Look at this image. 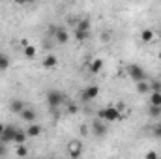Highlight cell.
Segmentation results:
<instances>
[{"label":"cell","mask_w":161,"mask_h":159,"mask_svg":"<svg viewBox=\"0 0 161 159\" xmlns=\"http://www.w3.org/2000/svg\"><path fill=\"white\" fill-rule=\"evenodd\" d=\"M8 68H9V58L4 52H0V71H6Z\"/></svg>","instance_id":"ffe728a7"},{"label":"cell","mask_w":161,"mask_h":159,"mask_svg":"<svg viewBox=\"0 0 161 159\" xmlns=\"http://www.w3.org/2000/svg\"><path fill=\"white\" fill-rule=\"evenodd\" d=\"M150 92H161V80H154V82H150Z\"/></svg>","instance_id":"603a6c76"},{"label":"cell","mask_w":161,"mask_h":159,"mask_svg":"<svg viewBox=\"0 0 161 159\" xmlns=\"http://www.w3.org/2000/svg\"><path fill=\"white\" fill-rule=\"evenodd\" d=\"M54 40L58 41L60 45H64V43H68V41H69V34L66 32V28H58V30L54 32Z\"/></svg>","instance_id":"ba28073f"},{"label":"cell","mask_w":161,"mask_h":159,"mask_svg":"<svg viewBox=\"0 0 161 159\" xmlns=\"http://www.w3.org/2000/svg\"><path fill=\"white\" fill-rule=\"evenodd\" d=\"M159 60H161V51H159Z\"/></svg>","instance_id":"f1b7e54d"},{"label":"cell","mask_w":161,"mask_h":159,"mask_svg":"<svg viewBox=\"0 0 161 159\" xmlns=\"http://www.w3.org/2000/svg\"><path fill=\"white\" fill-rule=\"evenodd\" d=\"M94 133L97 137H103V135H107V127L103 123H99V122H94Z\"/></svg>","instance_id":"9a60e30c"},{"label":"cell","mask_w":161,"mask_h":159,"mask_svg":"<svg viewBox=\"0 0 161 159\" xmlns=\"http://www.w3.org/2000/svg\"><path fill=\"white\" fill-rule=\"evenodd\" d=\"M77 28H80V30H90V21L88 19H80L79 23H77Z\"/></svg>","instance_id":"7402d4cb"},{"label":"cell","mask_w":161,"mask_h":159,"mask_svg":"<svg viewBox=\"0 0 161 159\" xmlns=\"http://www.w3.org/2000/svg\"><path fill=\"white\" fill-rule=\"evenodd\" d=\"M97 96H99V88H97L96 84H90V86H86V88L80 92V101L90 103V101H94Z\"/></svg>","instance_id":"3957f363"},{"label":"cell","mask_w":161,"mask_h":159,"mask_svg":"<svg viewBox=\"0 0 161 159\" xmlns=\"http://www.w3.org/2000/svg\"><path fill=\"white\" fill-rule=\"evenodd\" d=\"M15 154H17L19 157H26V156H28V150H26V146H25V144H19V146H17V150H15Z\"/></svg>","instance_id":"44dd1931"},{"label":"cell","mask_w":161,"mask_h":159,"mask_svg":"<svg viewBox=\"0 0 161 159\" xmlns=\"http://www.w3.org/2000/svg\"><path fill=\"white\" fill-rule=\"evenodd\" d=\"M4 127H6V125H2V123H0V135H2V131H4Z\"/></svg>","instance_id":"83f0119b"},{"label":"cell","mask_w":161,"mask_h":159,"mask_svg":"<svg viewBox=\"0 0 161 159\" xmlns=\"http://www.w3.org/2000/svg\"><path fill=\"white\" fill-rule=\"evenodd\" d=\"M150 105H156L161 109V92H152L150 96Z\"/></svg>","instance_id":"ac0fdd59"},{"label":"cell","mask_w":161,"mask_h":159,"mask_svg":"<svg viewBox=\"0 0 161 159\" xmlns=\"http://www.w3.org/2000/svg\"><path fill=\"white\" fill-rule=\"evenodd\" d=\"M156 38V34H154V30H150V28H144L142 32H141V41L142 43H152Z\"/></svg>","instance_id":"30bf717a"},{"label":"cell","mask_w":161,"mask_h":159,"mask_svg":"<svg viewBox=\"0 0 161 159\" xmlns=\"http://www.w3.org/2000/svg\"><path fill=\"white\" fill-rule=\"evenodd\" d=\"M68 154H69L71 157H79L80 154H82V144H80L79 140H71V142L68 144Z\"/></svg>","instance_id":"8992f818"},{"label":"cell","mask_w":161,"mask_h":159,"mask_svg":"<svg viewBox=\"0 0 161 159\" xmlns=\"http://www.w3.org/2000/svg\"><path fill=\"white\" fill-rule=\"evenodd\" d=\"M137 92H139V94H148V92H150V84L144 82V80H139V82H137Z\"/></svg>","instance_id":"d6986e66"},{"label":"cell","mask_w":161,"mask_h":159,"mask_svg":"<svg viewBox=\"0 0 161 159\" xmlns=\"http://www.w3.org/2000/svg\"><path fill=\"white\" fill-rule=\"evenodd\" d=\"M26 133H28V137H38L41 133V127L38 123H30V127L26 129Z\"/></svg>","instance_id":"e0dca14e"},{"label":"cell","mask_w":161,"mask_h":159,"mask_svg":"<svg viewBox=\"0 0 161 159\" xmlns=\"http://www.w3.org/2000/svg\"><path fill=\"white\" fill-rule=\"evenodd\" d=\"M56 64H58V58H56L54 54H47V56L43 58V68H45V69H54Z\"/></svg>","instance_id":"52a82bcc"},{"label":"cell","mask_w":161,"mask_h":159,"mask_svg":"<svg viewBox=\"0 0 161 159\" xmlns=\"http://www.w3.org/2000/svg\"><path fill=\"white\" fill-rule=\"evenodd\" d=\"M75 112H77V107H75V105H69V107L66 109V114H75Z\"/></svg>","instance_id":"d4e9b609"},{"label":"cell","mask_w":161,"mask_h":159,"mask_svg":"<svg viewBox=\"0 0 161 159\" xmlns=\"http://www.w3.org/2000/svg\"><path fill=\"white\" fill-rule=\"evenodd\" d=\"M127 75L135 80V82L144 80V77H146V75H144V69H142L141 66H137V64H129V66H127Z\"/></svg>","instance_id":"277c9868"},{"label":"cell","mask_w":161,"mask_h":159,"mask_svg":"<svg viewBox=\"0 0 161 159\" xmlns=\"http://www.w3.org/2000/svg\"><path fill=\"white\" fill-rule=\"evenodd\" d=\"M158 156H159L158 152H148V154H146V157H148V159H154V157L158 159Z\"/></svg>","instance_id":"484cf974"},{"label":"cell","mask_w":161,"mask_h":159,"mask_svg":"<svg viewBox=\"0 0 161 159\" xmlns=\"http://www.w3.org/2000/svg\"><path fill=\"white\" fill-rule=\"evenodd\" d=\"M25 109V103L21 101V99H11V103H9V111L11 112H17V114H21V111Z\"/></svg>","instance_id":"7c38bea8"},{"label":"cell","mask_w":161,"mask_h":159,"mask_svg":"<svg viewBox=\"0 0 161 159\" xmlns=\"http://www.w3.org/2000/svg\"><path fill=\"white\" fill-rule=\"evenodd\" d=\"M66 99H68V97H66L60 90H51V92L47 94V103H49L51 109H56L58 105L66 103Z\"/></svg>","instance_id":"7a4b0ae2"},{"label":"cell","mask_w":161,"mask_h":159,"mask_svg":"<svg viewBox=\"0 0 161 159\" xmlns=\"http://www.w3.org/2000/svg\"><path fill=\"white\" fill-rule=\"evenodd\" d=\"M124 114L120 112V109L118 107H103L99 112H97V118L101 120V122H118Z\"/></svg>","instance_id":"6da1fadb"},{"label":"cell","mask_w":161,"mask_h":159,"mask_svg":"<svg viewBox=\"0 0 161 159\" xmlns=\"http://www.w3.org/2000/svg\"><path fill=\"white\" fill-rule=\"evenodd\" d=\"M159 80H161V73H159Z\"/></svg>","instance_id":"f546056e"},{"label":"cell","mask_w":161,"mask_h":159,"mask_svg":"<svg viewBox=\"0 0 161 159\" xmlns=\"http://www.w3.org/2000/svg\"><path fill=\"white\" fill-rule=\"evenodd\" d=\"M15 129H17V127H13V125H6V127H4V131H2V135H0V142H2V144L13 142V137H15Z\"/></svg>","instance_id":"5b68a950"},{"label":"cell","mask_w":161,"mask_h":159,"mask_svg":"<svg viewBox=\"0 0 161 159\" xmlns=\"http://www.w3.org/2000/svg\"><path fill=\"white\" fill-rule=\"evenodd\" d=\"M88 36H90V30H80V28L75 30V40L77 41H86Z\"/></svg>","instance_id":"2e32d148"},{"label":"cell","mask_w":161,"mask_h":159,"mask_svg":"<svg viewBox=\"0 0 161 159\" xmlns=\"http://www.w3.org/2000/svg\"><path fill=\"white\" fill-rule=\"evenodd\" d=\"M23 54L28 58V60H32V58H36V54H38V49H36V45H26L25 49H23Z\"/></svg>","instance_id":"8fae6325"},{"label":"cell","mask_w":161,"mask_h":159,"mask_svg":"<svg viewBox=\"0 0 161 159\" xmlns=\"http://www.w3.org/2000/svg\"><path fill=\"white\" fill-rule=\"evenodd\" d=\"M154 137L156 139H161V123H156L154 125Z\"/></svg>","instance_id":"cb8c5ba5"},{"label":"cell","mask_w":161,"mask_h":159,"mask_svg":"<svg viewBox=\"0 0 161 159\" xmlns=\"http://www.w3.org/2000/svg\"><path fill=\"white\" fill-rule=\"evenodd\" d=\"M88 69H90L92 73H99V71L103 69V60H101V58H96V60H92Z\"/></svg>","instance_id":"4fadbf2b"},{"label":"cell","mask_w":161,"mask_h":159,"mask_svg":"<svg viewBox=\"0 0 161 159\" xmlns=\"http://www.w3.org/2000/svg\"><path fill=\"white\" fill-rule=\"evenodd\" d=\"M21 118H23V120H26V122H34V120H36V112H34L32 109L25 107V109L21 111Z\"/></svg>","instance_id":"5bb4252c"},{"label":"cell","mask_w":161,"mask_h":159,"mask_svg":"<svg viewBox=\"0 0 161 159\" xmlns=\"http://www.w3.org/2000/svg\"><path fill=\"white\" fill-rule=\"evenodd\" d=\"M26 139H28V133H26V131L15 129V137H13V142H15V144H25Z\"/></svg>","instance_id":"9c48e42d"},{"label":"cell","mask_w":161,"mask_h":159,"mask_svg":"<svg viewBox=\"0 0 161 159\" xmlns=\"http://www.w3.org/2000/svg\"><path fill=\"white\" fill-rule=\"evenodd\" d=\"M30 2H34V0H15V4H21V6L23 4H30Z\"/></svg>","instance_id":"4316f807"}]
</instances>
